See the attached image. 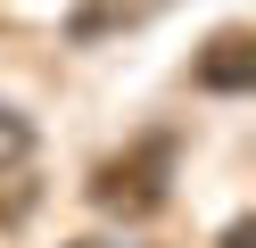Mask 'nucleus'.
Returning <instances> with one entry per match:
<instances>
[{"mask_svg":"<svg viewBox=\"0 0 256 248\" xmlns=\"http://www.w3.org/2000/svg\"><path fill=\"white\" fill-rule=\"evenodd\" d=\"M166 198H174V141H166V132H149V141H132L124 157L91 165V207H100V215L149 223Z\"/></svg>","mask_w":256,"mask_h":248,"instance_id":"1","label":"nucleus"},{"mask_svg":"<svg viewBox=\"0 0 256 248\" xmlns=\"http://www.w3.org/2000/svg\"><path fill=\"white\" fill-rule=\"evenodd\" d=\"M190 83H198V91H256V33L248 25H223L215 42L198 50Z\"/></svg>","mask_w":256,"mask_h":248,"instance_id":"2","label":"nucleus"},{"mask_svg":"<svg viewBox=\"0 0 256 248\" xmlns=\"http://www.w3.org/2000/svg\"><path fill=\"white\" fill-rule=\"evenodd\" d=\"M8 165H34V124H25L17 108H0V174Z\"/></svg>","mask_w":256,"mask_h":248,"instance_id":"3","label":"nucleus"},{"mask_svg":"<svg viewBox=\"0 0 256 248\" xmlns=\"http://www.w3.org/2000/svg\"><path fill=\"white\" fill-rule=\"evenodd\" d=\"M25 207H34V165H8L0 174V223H25Z\"/></svg>","mask_w":256,"mask_h":248,"instance_id":"4","label":"nucleus"},{"mask_svg":"<svg viewBox=\"0 0 256 248\" xmlns=\"http://www.w3.org/2000/svg\"><path fill=\"white\" fill-rule=\"evenodd\" d=\"M66 248H116V240H66Z\"/></svg>","mask_w":256,"mask_h":248,"instance_id":"5","label":"nucleus"}]
</instances>
